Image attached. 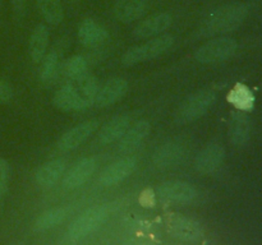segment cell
<instances>
[{"label":"cell","mask_w":262,"mask_h":245,"mask_svg":"<svg viewBox=\"0 0 262 245\" xmlns=\"http://www.w3.org/2000/svg\"><path fill=\"white\" fill-rule=\"evenodd\" d=\"M247 15V8L243 4H230L219 8L210 13L199 28L200 36L220 35V33L232 32L239 27Z\"/></svg>","instance_id":"cell-1"},{"label":"cell","mask_w":262,"mask_h":245,"mask_svg":"<svg viewBox=\"0 0 262 245\" xmlns=\"http://www.w3.org/2000/svg\"><path fill=\"white\" fill-rule=\"evenodd\" d=\"M216 93L212 89H201L187 97L176 112V121L179 124L194 121L200 119L214 105Z\"/></svg>","instance_id":"cell-2"},{"label":"cell","mask_w":262,"mask_h":245,"mask_svg":"<svg viewBox=\"0 0 262 245\" xmlns=\"http://www.w3.org/2000/svg\"><path fill=\"white\" fill-rule=\"evenodd\" d=\"M173 43L174 37L171 35L159 36L142 45L135 46L125 51L124 55L122 56V64L125 66H132L138 63L155 59L165 53L169 47H171Z\"/></svg>","instance_id":"cell-3"},{"label":"cell","mask_w":262,"mask_h":245,"mask_svg":"<svg viewBox=\"0 0 262 245\" xmlns=\"http://www.w3.org/2000/svg\"><path fill=\"white\" fill-rule=\"evenodd\" d=\"M109 217V207L96 206L84 211L81 216L77 217L69 226L67 237L71 241H78L87 235L99 229Z\"/></svg>","instance_id":"cell-4"},{"label":"cell","mask_w":262,"mask_h":245,"mask_svg":"<svg viewBox=\"0 0 262 245\" xmlns=\"http://www.w3.org/2000/svg\"><path fill=\"white\" fill-rule=\"evenodd\" d=\"M237 50V42L229 37H219L197 48L194 58L202 64H214L229 59Z\"/></svg>","instance_id":"cell-5"},{"label":"cell","mask_w":262,"mask_h":245,"mask_svg":"<svg viewBox=\"0 0 262 245\" xmlns=\"http://www.w3.org/2000/svg\"><path fill=\"white\" fill-rule=\"evenodd\" d=\"M158 195L165 203L187 204L196 198L197 190L186 181H166L159 186Z\"/></svg>","instance_id":"cell-6"},{"label":"cell","mask_w":262,"mask_h":245,"mask_svg":"<svg viewBox=\"0 0 262 245\" xmlns=\"http://www.w3.org/2000/svg\"><path fill=\"white\" fill-rule=\"evenodd\" d=\"M136 167H137V158L135 156H127L107 166L101 173L99 180L105 186L115 185L135 173Z\"/></svg>","instance_id":"cell-7"},{"label":"cell","mask_w":262,"mask_h":245,"mask_svg":"<svg viewBox=\"0 0 262 245\" xmlns=\"http://www.w3.org/2000/svg\"><path fill=\"white\" fill-rule=\"evenodd\" d=\"M166 227L171 236L184 241H194L202 235L199 222L184 216H171L166 221Z\"/></svg>","instance_id":"cell-8"},{"label":"cell","mask_w":262,"mask_h":245,"mask_svg":"<svg viewBox=\"0 0 262 245\" xmlns=\"http://www.w3.org/2000/svg\"><path fill=\"white\" fill-rule=\"evenodd\" d=\"M96 170V161L94 157H86L74 163L63 178V186L68 190L83 185Z\"/></svg>","instance_id":"cell-9"},{"label":"cell","mask_w":262,"mask_h":245,"mask_svg":"<svg viewBox=\"0 0 262 245\" xmlns=\"http://www.w3.org/2000/svg\"><path fill=\"white\" fill-rule=\"evenodd\" d=\"M224 157V148L216 143H211V144L206 145L204 150L200 151L196 160H194V167L200 174L207 175V174L214 173L222 165Z\"/></svg>","instance_id":"cell-10"},{"label":"cell","mask_w":262,"mask_h":245,"mask_svg":"<svg viewBox=\"0 0 262 245\" xmlns=\"http://www.w3.org/2000/svg\"><path fill=\"white\" fill-rule=\"evenodd\" d=\"M97 121L96 120H87V121L81 122L77 127L72 128L67 133L61 135L59 139L58 147L61 151H72L81 145L92 133L96 130Z\"/></svg>","instance_id":"cell-11"},{"label":"cell","mask_w":262,"mask_h":245,"mask_svg":"<svg viewBox=\"0 0 262 245\" xmlns=\"http://www.w3.org/2000/svg\"><path fill=\"white\" fill-rule=\"evenodd\" d=\"M128 83L123 78H113L107 81L101 88L97 91L95 97V104L99 107H106L119 101L127 93Z\"/></svg>","instance_id":"cell-12"},{"label":"cell","mask_w":262,"mask_h":245,"mask_svg":"<svg viewBox=\"0 0 262 245\" xmlns=\"http://www.w3.org/2000/svg\"><path fill=\"white\" fill-rule=\"evenodd\" d=\"M53 101L54 105L63 111H78L87 107V104L72 83L66 84L60 89H58L54 94Z\"/></svg>","instance_id":"cell-13"},{"label":"cell","mask_w":262,"mask_h":245,"mask_svg":"<svg viewBox=\"0 0 262 245\" xmlns=\"http://www.w3.org/2000/svg\"><path fill=\"white\" fill-rule=\"evenodd\" d=\"M130 124V117L128 115H118L112 117L109 121L102 125L99 134V140L101 144L106 145L120 139L127 132Z\"/></svg>","instance_id":"cell-14"},{"label":"cell","mask_w":262,"mask_h":245,"mask_svg":"<svg viewBox=\"0 0 262 245\" xmlns=\"http://www.w3.org/2000/svg\"><path fill=\"white\" fill-rule=\"evenodd\" d=\"M184 150L181 144L173 142H168L160 145L155 151L152 156V162L156 167L166 168L176 166L183 160Z\"/></svg>","instance_id":"cell-15"},{"label":"cell","mask_w":262,"mask_h":245,"mask_svg":"<svg viewBox=\"0 0 262 245\" xmlns=\"http://www.w3.org/2000/svg\"><path fill=\"white\" fill-rule=\"evenodd\" d=\"M170 24V14H168V13H159V14L152 15V17L147 18L143 22H141L136 27L135 36H137L138 38L154 37V36L160 35L164 31L168 30Z\"/></svg>","instance_id":"cell-16"},{"label":"cell","mask_w":262,"mask_h":245,"mask_svg":"<svg viewBox=\"0 0 262 245\" xmlns=\"http://www.w3.org/2000/svg\"><path fill=\"white\" fill-rule=\"evenodd\" d=\"M147 10L146 0H119L114 7V15L123 23H130L142 17Z\"/></svg>","instance_id":"cell-17"},{"label":"cell","mask_w":262,"mask_h":245,"mask_svg":"<svg viewBox=\"0 0 262 245\" xmlns=\"http://www.w3.org/2000/svg\"><path fill=\"white\" fill-rule=\"evenodd\" d=\"M151 129L150 122L146 120H140L132 128H128L127 132L120 138L119 150L122 152H132L141 144L143 139L148 135Z\"/></svg>","instance_id":"cell-18"},{"label":"cell","mask_w":262,"mask_h":245,"mask_svg":"<svg viewBox=\"0 0 262 245\" xmlns=\"http://www.w3.org/2000/svg\"><path fill=\"white\" fill-rule=\"evenodd\" d=\"M64 173H66V162L63 160H51L38 167L36 173V181L40 186L51 188L58 183Z\"/></svg>","instance_id":"cell-19"},{"label":"cell","mask_w":262,"mask_h":245,"mask_svg":"<svg viewBox=\"0 0 262 245\" xmlns=\"http://www.w3.org/2000/svg\"><path fill=\"white\" fill-rule=\"evenodd\" d=\"M79 42L84 46H97L105 42L107 38V32L102 26L92 19H86L81 23L78 28Z\"/></svg>","instance_id":"cell-20"},{"label":"cell","mask_w":262,"mask_h":245,"mask_svg":"<svg viewBox=\"0 0 262 245\" xmlns=\"http://www.w3.org/2000/svg\"><path fill=\"white\" fill-rule=\"evenodd\" d=\"M49 43V31L43 24L36 26L30 38V55L35 63L43 59Z\"/></svg>","instance_id":"cell-21"},{"label":"cell","mask_w":262,"mask_h":245,"mask_svg":"<svg viewBox=\"0 0 262 245\" xmlns=\"http://www.w3.org/2000/svg\"><path fill=\"white\" fill-rule=\"evenodd\" d=\"M228 101L242 111H250L255 104V96L247 86L237 83L228 94Z\"/></svg>","instance_id":"cell-22"},{"label":"cell","mask_w":262,"mask_h":245,"mask_svg":"<svg viewBox=\"0 0 262 245\" xmlns=\"http://www.w3.org/2000/svg\"><path fill=\"white\" fill-rule=\"evenodd\" d=\"M230 139L234 144H245L250 138V120L245 114H234L229 128Z\"/></svg>","instance_id":"cell-23"},{"label":"cell","mask_w":262,"mask_h":245,"mask_svg":"<svg viewBox=\"0 0 262 245\" xmlns=\"http://www.w3.org/2000/svg\"><path fill=\"white\" fill-rule=\"evenodd\" d=\"M73 81L76 82V83H72L74 88L81 94V97L86 102L87 106H90L95 101V97H96L97 91H99L96 78L92 74L84 73L83 76L78 77V78L73 79Z\"/></svg>","instance_id":"cell-24"},{"label":"cell","mask_w":262,"mask_h":245,"mask_svg":"<svg viewBox=\"0 0 262 245\" xmlns=\"http://www.w3.org/2000/svg\"><path fill=\"white\" fill-rule=\"evenodd\" d=\"M68 216V209L64 208V207H56V208H51L49 211L43 212L40 217L36 221L35 227L37 230H48L51 227L56 226L60 222H63L66 219V217Z\"/></svg>","instance_id":"cell-25"},{"label":"cell","mask_w":262,"mask_h":245,"mask_svg":"<svg viewBox=\"0 0 262 245\" xmlns=\"http://www.w3.org/2000/svg\"><path fill=\"white\" fill-rule=\"evenodd\" d=\"M41 14L50 24H58L63 20V8L60 0H37Z\"/></svg>","instance_id":"cell-26"},{"label":"cell","mask_w":262,"mask_h":245,"mask_svg":"<svg viewBox=\"0 0 262 245\" xmlns=\"http://www.w3.org/2000/svg\"><path fill=\"white\" fill-rule=\"evenodd\" d=\"M58 55L54 51L43 56L42 65H41V79L43 82H50L54 78L58 69Z\"/></svg>","instance_id":"cell-27"},{"label":"cell","mask_w":262,"mask_h":245,"mask_svg":"<svg viewBox=\"0 0 262 245\" xmlns=\"http://www.w3.org/2000/svg\"><path fill=\"white\" fill-rule=\"evenodd\" d=\"M66 71L68 74V77H71L72 79H76L78 77L83 76L84 73H87L86 60L79 55L72 56V58H69L67 60Z\"/></svg>","instance_id":"cell-28"},{"label":"cell","mask_w":262,"mask_h":245,"mask_svg":"<svg viewBox=\"0 0 262 245\" xmlns=\"http://www.w3.org/2000/svg\"><path fill=\"white\" fill-rule=\"evenodd\" d=\"M8 181H9V166L7 161L0 158V199L4 197L7 191Z\"/></svg>","instance_id":"cell-29"},{"label":"cell","mask_w":262,"mask_h":245,"mask_svg":"<svg viewBox=\"0 0 262 245\" xmlns=\"http://www.w3.org/2000/svg\"><path fill=\"white\" fill-rule=\"evenodd\" d=\"M13 97V88L10 87L9 83H7L5 81L0 79V102L4 104V102L10 101Z\"/></svg>","instance_id":"cell-30"},{"label":"cell","mask_w":262,"mask_h":245,"mask_svg":"<svg viewBox=\"0 0 262 245\" xmlns=\"http://www.w3.org/2000/svg\"><path fill=\"white\" fill-rule=\"evenodd\" d=\"M14 2H17V3H20V2H23V0H14Z\"/></svg>","instance_id":"cell-31"},{"label":"cell","mask_w":262,"mask_h":245,"mask_svg":"<svg viewBox=\"0 0 262 245\" xmlns=\"http://www.w3.org/2000/svg\"><path fill=\"white\" fill-rule=\"evenodd\" d=\"M0 3H2V0H0Z\"/></svg>","instance_id":"cell-32"}]
</instances>
